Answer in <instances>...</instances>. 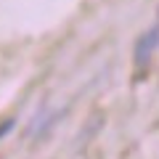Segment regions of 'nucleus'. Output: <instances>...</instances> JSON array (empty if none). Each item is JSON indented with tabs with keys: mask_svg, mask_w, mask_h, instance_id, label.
<instances>
[{
	"mask_svg": "<svg viewBox=\"0 0 159 159\" xmlns=\"http://www.w3.org/2000/svg\"><path fill=\"white\" fill-rule=\"evenodd\" d=\"M157 48H159V24H154L151 29H146V32L138 37V43H135V69L138 72H143V69L148 66V61H151V56L157 53Z\"/></svg>",
	"mask_w": 159,
	"mask_h": 159,
	"instance_id": "f257e3e1",
	"label": "nucleus"
},
{
	"mask_svg": "<svg viewBox=\"0 0 159 159\" xmlns=\"http://www.w3.org/2000/svg\"><path fill=\"white\" fill-rule=\"evenodd\" d=\"M13 130V119H8V122H3V125H0V138L6 135V133H11Z\"/></svg>",
	"mask_w": 159,
	"mask_h": 159,
	"instance_id": "f03ea898",
	"label": "nucleus"
}]
</instances>
